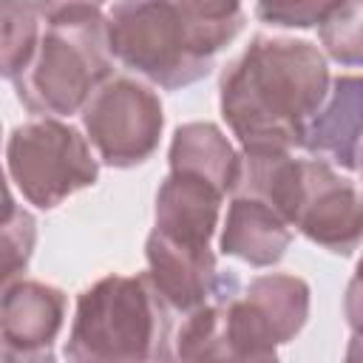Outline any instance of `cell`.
Masks as SVG:
<instances>
[{
	"label": "cell",
	"instance_id": "cell-1",
	"mask_svg": "<svg viewBox=\"0 0 363 363\" xmlns=\"http://www.w3.org/2000/svg\"><path fill=\"white\" fill-rule=\"evenodd\" d=\"M326 54L295 37L255 34L218 79V108L244 153H292L329 94Z\"/></svg>",
	"mask_w": 363,
	"mask_h": 363
},
{
	"label": "cell",
	"instance_id": "cell-2",
	"mask_svg": "<svg viewBox=\"0 0 363 363\" xmlns=\"http://www.w3.org/2000/svg\"><path fill=\"white\" fill-rule=\"evenodd\" d=\"M241 28L244 6L224 0H136L108 9L113 60L162 91L204 79Z\"/></svg>",
	"mask_w": 363,
	"mask_h": 363
},
{
	"label": "cell",
	"instance_id": "cell-3",
	"mask_svg": "<svg viewBox=\"0 0 363 363\" xmlns=\"http://www.w3.org/2000/svg\"><path fill=\"white\" fill-rule=\"evenodd\" d=\"M113 77L108 11L99 3H48L40 40L11 79L17 102L37 119L82 113L94 91Z\"/></svg>",
	"mask_w": 363,
	"mask_h": 363
},
{
	"label": "cell",
	"instance_id": "cell-4",
	"mask_svg": "<svg viewBox=\"0 0 363 363\" xmlns=\"http://www.w3.org/2000/svg\"><path fill=\"white\" fill-rule=\"evenodd\" d=\"M173 309L147 272L105 275L77 295L68 363H173Z\"/></svg>",
	"mask_w": 363,
	"mask_h": 363
},
{
	"label": "cell",
	"instance_id": "cell-5",
	"mask_svg": "<svg viewBox=\"0 0 363 363\" xmlns=\"http://www.w3.org/2000/svg\"><path fill=\"white\" fill-rule=\"evenodd\" d=\"M11 187L37 210H54L77 190L96 184L99 159L91 142L62 119H31L6 139Z\"/></svg>",
	"mask_w": 363,
	"mask_h": 363
},
{
	"label": "cell",
	"instance_id": "cell-6",
	"mask_svg": "<svg viewBox=\"0 0 363 363\" xmlns=\"http://www.w3.org/2000/svg\"><path fill=\"white\" fill-rule=\"evenodd\" d=\"M79 116L96 159L116 170L147 162L164 128L159 94L147 82L122 74L102 82Z\"/></svg>",
	"mask_w": 363,
	"mask_h": 363
},
{
	"label": "cell",
	"instance_id": "cell-7",
	"mask_svg": "<svg viewBox=\"0 0 363 363\" xmlns=\"http://www.w3.org/2000/svg\"><path fill=\"white\" fill-rule=\"evenodd\" d=\"M312 289L289 272L255 275L238 298L227 301V323L233 337L250 352H275L295 340L309 320Z\"/></svg>",
	"mask_w": 363,
	"mask_h": 363
},
{
	"label": "cell",
	"instance_id": "cell-8",
	"mask_svg": "<svg viewBox=\"0 0 363 363\" xmlns=\"http://www.w3.org/2000/svg\"><path fill=\"white\" fill-rule=\"evenodd\" d=\"M295 230L332 255L363 244V190L323 159H303V190Z\"/></svg>",
	"mask_w": 363,
	"mask_h": 363
},
{
	"label": "cell",
	"instance_id": "cell-9",
	"mask_svg": "<svg viewBox=\"0 0 363 363\" xmlns=\"http://www.w3.org/2000/svg\"><path fill=\"white\" fill-rule=\"evenodd\" d=\"M145 258L153 286L182 318L213 301L241 295L238 275L233 269H218L210 247L179 244L150 230L145 241Z\"/></svg>",
	"mask_w": 363,
	"mask_h": 363
},
{
	"label": "cell",
	"instance_id": "cell-10",
	"mask_svg": "<svg viewBox=\"0 0 363 363\" xmlns=\"http://www.w3.org/2000/svg\"><path fill=\"white\" fill-rule=\"evenodd\" d=\"M303 150L332 167L357 170L363 153V74H340L312 116Z\"/></svg>",
	"mask_w": 363,
	"mask_h": 363
},
{
	"label": "cell",
	"instance_id": "cell-11",
	"mask_svg": "<svg viewBox=\"0 0 363 363\" xmlns=\"http://www.w3.org/2000/svg\"><path fill=\"white\" fill-rule=\"evenodd\" d=\"M224 193L204 179L187 173H167L156 190L153 230L179 244L210 247L218 227Z\"/></svg>",
	"mask_w": 363,
	"mask_h": 363
},
{
	"label": "cell",
	"instance_id": "cell-12",
	"mask_svg": "<svg viewBox=\"0 0 363 363\" xmlns=\"http://www.w3.org/2000/svg\"><path fill=\"white\" fill-rule=\"evenodd\" d=\"M65 292L43 281H11L0 301V337L17 349H51L65 323Z\"/></svg>",
	"mask_w": 363,
	"mask_h": 363
},
{
	"label": "cell",
	"instance_id": "cell-13",
	"mask_svg": "<svg viewBox=\"0 0 363 363\" xmlns=\"http://www.w3.org/2000/svg\"><path fill=\"white\" fill-rule=\"evenodd\" d=\"M292 244V227L264 201L233 193L218 235V250L250 267L278 264Z\"/></svg>",
	"mask_w": 363,
	"mask_h": 363
},
{
	"label": "cell",
	"instance_id": "cell-14",
	"mask_svg": "<svg viewBox=\"0 0 363 363\" xmlns=\"http://www.w3.org/2000/svg\"><path fill=\"white\" fill-rule=\"evenodd\" d=\"M170 173H187L210 182L224 196L235 193L241 153L213 122H184L173 130L167 150Z\"/></svg>",
	"mask_w": 363,
	"mask_h": 363
},
{
	"label": "cell",
	"instance_id": "cell-15",
	"mask_svg": "<svg viewBox=\"0 0 363 363\" xmlns=\"http://www.w3.org/2000/svg\"><path fill=\"white\" fill-rule=\"evenodd\" d=\"M227 301L233 298L213 301L182 318L173 337L176 363H281L278 352H250L233 337Z\"/></svg>",
	"mask_w": 363,
	"mask_h": 363
},
{
	"label": "cell",
	"instance_id": "cell-16",
	"mask_svg": "<svg viewBox=\"0 0 363 363\" xmlns=\"http://www.w3.org/2000/svg\"><path fill=\"white\" fill-rule=\"evenodd\" d=\"M303 190V159L292 153H244L235 193L269 204L289 227H295Z\"/></svg>",
	"mask_w": 363,
	"mask_h": 363
},
{
	"label": "cell",
	"instance_id": "cell-17",
	"mask_svg": "<svg viewBox=\"0 0 363 363\" xmlns=\"http://www.w3.org/2000/svg\"><path fill=\"white\" fill-rule=\"evenodd\" d=\"M45 17V3L6 0L0 6V71L11 82L28 62Z\"/></svg>",
	"mask_w": 363,
	"mask_h": 363
},
{
	"label": "cell",
	"instance_id": "cell-18",
	"mask_svg": "<svg viewBox=\"0 0 363 363\" xmlns=\"http://www.w3.org/2000/svg\"><path fill=\"white\" fill-rule=\"evenodd\" d=\"M318 40L329 60L346 68H363V0L335 3L318 26Z\"/></svg>",
	"mask_w": 363,
	"mask_h": 363
},
{
	"label": "cell",
	"instance_id": "cell-19",
	"mask_svg": "<svg viewBox=\"0 0 363 363\" xmlns=\"http://www.w3.org/2000/svg\"><path fill=\"white\" fill-rule=\"evenodd\" d=\"M34 244H37V221L26 207L14 201V193L9 187L6 210H3V286L20 281V275L31 261Z\"/></svg>",
	"mask_w": 363,
	"mask_h": 363
},
{
	"label": "cell",
	"instance_id": "cell-20",
	"mask_svg": "<svg viewBox=\"0 0 363 363\" xmlns=\"http://www.w3.org/2000/svg\"><path fill=\"white\" fill-rule=\"evenodd\" d=\"M335 3H315V0H298V3H258L252 11L261 23L278 26V28H312L320 26Z\"/></svg>",
	"mask_w": 363,
	"mask_h": 363
},
{
	"label": "cell",
	"instance_id": "cell-21",
	"mask_svg": "<svg viewBox=\"0 0 363 363\" xmlns=\"http://www.w3.org/2000/svg\"><path fill=\"white\" fill-rule=\"evenodd\" d=\"M343 318L352 326V332H363V255L357 258L343 292Z\"/></svg>",
	"mask_w": 363,
	"mask_h": 363
},
{
	"label": "cell",
	"instance_id": "cell-22",
	"mask_svg": "<svg viewBox=\"0 0 363 363\" xmlns=\"http://www.w3.org/2000/svg\"><path fill=\"white\" fill-rule=\"evenodd\" d=\"M3 363H57L51 349H17V346H6L0 352Z\"/></svg>",
	"mask_w": 363,
	"mask_h": 363
},
{
	"label": "cell",
	"instance_id": "cell-23",
	"mask_svg": "<svg viewBox=\"0 0 363 363\" xmlns=\"http://www.w3.org/2000/svg\"><path fill=\"white\" fill-rule=\"evenodd\" d=\"M343 363H363V332H352V337L346 343Z\"/></svg>",
	"mask_w": 363,
	"mask_h": 363
},
{
	"label": "cell",
	"instance_id": "cell-24",
	"mask_svg": "<svg viewBox=\"0 0 363 363\" xmlns=\"http://www.w3.org/2000/svg\"><path fill=\"white\" fill-rule=\"evenodd\" d=\"M357 170H360V173H363V153H360V167H357Z\"/></svg>",
	"mask_w": 363,
	"mask_h": 363
}]
</instances>
